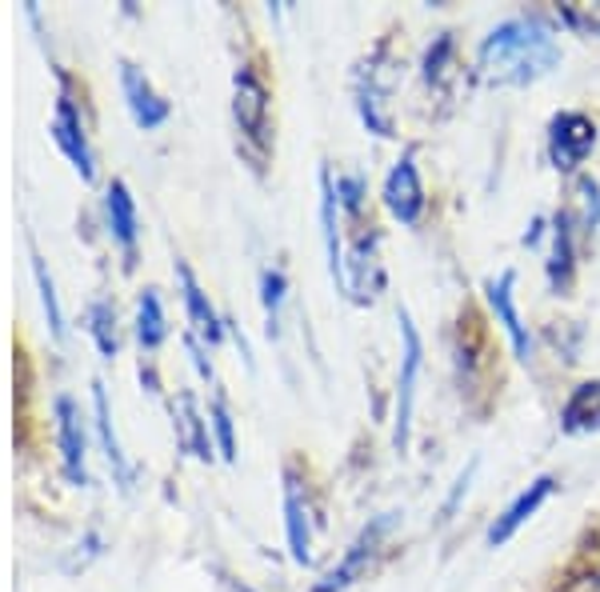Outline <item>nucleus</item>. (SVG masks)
<instances>
[{
	"instance_id": "nucleus-21",
	"label": "nucleus",
	"mask_w": 600,
	"mask_h": 592,
	"mask_svg": "<svg viewBox=\"0 0 600 592\" xmlns=\"http://www.w3.org/2000/svg\"><path fill=\"white\" fill-rule=\"evenodd\" d=\"M181 413H185V420H181V425H185V432H188V437H185L188 449L208 461V437H205V425H200V417H197V405H193V396H181Z\"/></svg>"
},
{
	"instance_id": "nucleus-16",
	"label": "nucleus",
	"mask_w": 600,
	"mask_h": 592,
	"mask_svg": "<svg viewBox=\"0 0 600 592\" xmlns=\"http://www.w3.org/2000/svg\"><path fill=\"white\" fill-rule=\"evenodd\" d=\"M176 277H181V285H185V301H188V316H193V325H197V333H205L212 345L220 340V325H217V313H212V304L205 301V292H200L197 277H193V268L185 265V260H176Z\"/></svg>"
},
{
	"instance_id": "nucleus-19",
	"label": "nucleus",
	"mask_w": 600,
	"mask_h": 592,
	"mask_svg": "<svg viewBox=\"0 0 600 592\" xmlns=\"http://www.w3.org/2000/svg\"><path fill=\"white\" fill-rule=\"evenodd\" d=\"M93 401H96V425H101V441H104V449H108V461H113L116 476H120V485L128 488V465H125L120 444H116V432H113V420H108V401H104V384L101 381L93 384Z\"/></svg>"
},
{
	"instance_id": "nucleus-24",
	"label": "nucleus",
	"mask_w": 600,
	"mask_h": 592,
	"mask_svg": "<svg viewBox=\"0 0 600 592\" xmlns=\"http://www.w3.org/2000/svg\"><path fill=\"white\" fill-rule=\"evenodd\" d=\"M212 425H217V437H220V456H224V461H236V441H232V420H229V408H224V396L212 401Z\"/></svg>"
},
{
	"instance_id": "nucleus-17",
	"label": "nucleus",
	"mask_w": 600,
	"mask_h": 592,
	"mask_svg": "<svg viewBox=\"0 0 600 592\" xmlns=\"http://www.w3.org/2000/svg\"><path fill=\"white\" fill-rule=\"evenodd\" d=\"M549 277H553V289H568L573 285V229H568V217H556Z\"/></svg>"
},
{
	"instance_id": "nucleus-20",
	"label": "nucleus",
	"mask_w": 600,
	"mask_h": 592,
	"mask_svg": "<svg viewBox=\"0 0 600 592\" xmlns=\"http://www.w3.org/2000/svg\"><path fill=\"white\" fill-rule=\"evenodd\" d=\"M261 289H265V313H268V333H277V313H280V301H285V272L280 268H265L261 277Z\"/></svg>"
},
{
	"instance_id": "nucleus-5",
	"label": "nucleus",
	"mask_w": 600,
	"mask_h": 592,
	"mask_svg": "<svg viewBox=\"0 0 600 592\" xmlns=\"http://www.w3.org/2000/svg\"><path fill=\"white\" fill-rule=\"evenodd\" d=\"M384 205H389V212H393L401 224L420 221V212H425V188H420L413 156H404L393 173H389V181H384Z\"/></svg>"
},
{
	"instance_id": "nucleus-8",
	"label": "nucleus",
	"mask_w": 600,
	"mask_h": 592,
	"mask_svg": "<svg viewBox=\"0 0 600 592\" xmlns=\"http://www.w3.org/2000/svg\"><path fill=\"white\" fill-rule=\"evenodd\" d=\"M120 84H125V101H128V113L137 120L140 128H157L169 120V101L152 93L149 77L132 65H120Z\"/></svg>"
},
{
	"instance_id": "nucleus-22",
	"label": "nucleus",
	"mask_w": 600,
	"mask_h": 592,
	"mask_svg": "<svg viewBox=\"0 0 600 592\" xmlns=\"http://www.w3.org/2000/svg\"><path fill=\"white\" fill-rule=\"evenodd\" d=\"M113 309L104 301H96L93 304V337H96V345H101V352L104 357H113L116 352V333H113Z\"/></svg>"
},
{
	"instance_id": "nucleus-10",
	"label": "nucleus",
	"mask_w": 600,
	"mask_h": 592,
	"mask_svg": "<svg viewBox=\"0 0 600 592\" xmlns=\"http://www.w3.org/2000/svg\"><path fill=\"white\" fill-rule=\"evenodd\" d=\"M512 272H500V280H488V304H493V313L500 316V325H505L508 340H512V349H517L520 360H529V333L520 325V313L517 304H512Z\"/></svg>"
},
{
	"instance_id": "nucleus-2",
	"label": "nucleus",
	"mask_w": 600,
	"mask_h": 592,
	"mask_svg": "<svg viewBox=\"0 0 600 592\" xmlns=\"http://www.w3.org/2000/svg\"><path fill=\"white\" fill-rule=\"evenodd\" d=\"M401 337H404V360H401V384H396V429L393 449L404 453L408 449V429H413V396L416 376H420V333H416L413 316L401 313Z\"/></svg>"
},
{
	"instance_id": "nucleus-1",
	"label": "nucleus",
	"mask_w": 600,
	"mask_h": 592,
	"mask_svg": "<svg viewBox=\"0 0 600 592\" xmlns=\"http://www.w3.org/2000/svg\"><path fill=\"white\" fill-rule=\"evenodd\" d=\"M556 45L541 21L517 16L488 33L481 45V69L493 84H529L556 65Z\"/></svg>"
},
{
	"instance_id": "nucleus-23",
	"label": "nucleus",
	"mask_w": 600,
	"mask_h": 592,
	"mask_svg": "<svg viewBox=\"0 0 600 592\" xmlns=\"http://www.w3.org/2000/svg\"><path fill=\"white\" fill-rule=\"evenodd\" d=\"M33 268H36V285H41V301H45V309H48V328L60 337V309H57V292H53V280H48V272H45V260L33 253Z\"/></svg>"
},
{
	"instance_id": "nucleus-15",
	"label": "nucleus",
	"mask_w": 600,
	"mask_h": 592,
	"mask_svg": "<svg viewBox=\"0 0 600 592\" xmlns=\"http://www.w3.org/2000/svg\"><path fill=\"white\" fill-rule=\"evenodd\" d=\"M321 224H324V244H328V268H333V280L341 285V292H348L345 285V256H341V241H336V193H333V176L321 173Z\"/></svg>"
},
{
	"instance_id": "nucleus-11",
	"label": "nucleus",
	"mask_w": 600,
	"mask_h": 592,
	"mask_svg": "<svg viewBox=\"0 0 600 592\" xmlns=\"http://www.w3.org/2000/svg\"><path fill=\"white\" fill-rule=\"evenodd\" d=\"M104 209H108V224H113V236L125 248L128 265H132V248H137V205L128 197L125 181H113L108 197H104Z\"/></svg>"
},
{
	"instance_id": "nucleus-7",
	"label": "nucleus",
	"mask_w": 600,
	"mask_h": 592,
	"mask_svg": "<svg viewBox=\"0 0 600 592\" xmlns=\"http://www.w3.org/2000/svg\"><path fill=\"white\" fill-rule=\"evenodd\" d=\"M553 488H556V480L553 476H536V480H532L529 488H524V492H520L517 500H512V504H508L505 512H500L497 516V524H493V529H488V545L493 548H500V545H508V541H512V536H517V529L524 521H529L532 512L541 509L544 500L553 497Z\"/></svg>"
},
{
	"instance_id": "nucleus-14",
	"label": "nucleus",
	"mask_w": 600,
	"mask_h": 592,
	"mask_svg": "<svg viewBox=\"0 0 600 592\" xmlns=\"http://www.w3.org/2000/svg\"><path fill=\"white\" fill-rule=\"evenodd\" d=\"M289 485H285V516H289V548H292V560H309V512H304V500H300V485H297V476H285Z\"/></svg>"
},
{
	"instance_id": "nucleus-25",
	"label": "nucleus",
	"mask_w": 600,
	"mask_h": 592,
	"mask_svg": "<svg viewBox=\"0 0 600 592\" xmlns=\"http://www.w3.org/2000/svg\"><path fill=\"white\" fill-rule=\"evenodd\" d=\"M336 193L345 197L348 212L360 209V197H365V193H360V176H341V181H336Z\"/></svg>"
},
{
	"instance_id": "nucleus-3",
	"label": "nucleus",
	"mask_w": 600,
	"mask_h": 592,
	"mask_svg": "<svg viewBox=\"0 0 600 592\" xmlns=\"http://www.w3.org/2000/svg\"><path fill=\"white\" fill-rule=\"evenodd\" d=\"M597 149V125H592L585 113H561L553 120V132H549V156L561 173H573L585 164V156Z\"/></svg>"
},
{
	"instance_id": "nucleus-12",
	"label": "nucleus",
	"mask_w": 600,
	"mask_h": 592,
	"mask_svg": "<svg viewBox=\"0 0 600 592\" xmlns=\"http://www.w3.org/2000/svg\"><path fill=\"white\" fill-rule=\"evenodd\" d=\"M57 417H60V453H65V473L84 485V432L81 420H77V408H72L69 396L57 401Z\"/></svg>"
},
{
	"instance_id": "nucleus-18",
	"label": "nucleus",
	"mask_w": 600,
	"mask_h": 592,
	"mask_svg": "<svg viewBox=\"0 0 600 592\" xmlns=\"http://www.w3.org/2000/svg\"><path fill=\"white\" fill-rule=\"evenodd\" d=\"M137 337L140 349H157L164 340V313H161V297L157 292H145L137 304Z\"/></svg>"
},
{
	"instance_id": "nucleus-4",
	"label": "nucleus",
	"mask_w": 600,
	"mask_h": 592,
	"mask_svg": "<svg viewBox=\"0 0 600 592\" xmlns=\"http://www.w3.org/2000/svg\"><path fill=\"white\" fill-rule=\"evenodd\" d=\"M236 125H241V132L249 140H253L256 149L265 152V132H268V93L265 84H261V77H256L249 65H244L241 72H236Z\"/></svg>"
},
{
	"instance_id": "nucleus-13",
	"label": "nucleus",
	"mask_w": 600,
	"mask_h": 592,
	"mask_svg": "<svg viewBox=\"0 0 600 592\" xmlns=\"http://www.w3.org/2000/svg\"><path fill=\"white\" fill-rule=\"evenodd\" d=\"M561 429L565 432H600V381L580 384L577 393L568 396L565 413H561Z\"/></svg>"
},
{
	"instance_id": "nucleus-6",
	"label": "nucleus",
	"mask_w": 600,
	"mask_h": 592,
	"mask_svg": "<svg viewBox=\"0 0 600 592\" xmlns=\"http://www.w3.org/2000/svg\"><path fill=\"white\" fill-rule=\"evenodd\" d=\"M389 524H393V512L377 516V521H372L369 529L357 536V545L348 548V557L341 560V569H333L321 584H316V592H341V589H348V584L357 581L360 572H365V565H369V557L377 553V545H381V536L389 533Z\"/></svg>"
},
{
	"instance_id": "nucleus-9",
	"label": "nucleus",
	"mask_w": 600,
	"mask_h": 592,
	"mask_svg": "<svg viewBox=\"0 0 600 592\" xmlns=\"http://www.w3.org/2000/svg\"><path fill=\"white\" fill-rule=\"evenodd\" d=\"M53 137H57V144L65 149V156L81 169L84 181H93V149H89L84 125H81V117H77V105H72L69 96H60L57 120H53Z\"/></svg>"
}]
</instances>
